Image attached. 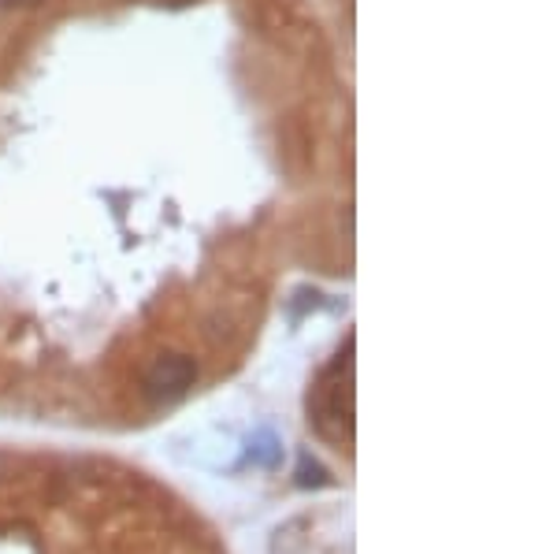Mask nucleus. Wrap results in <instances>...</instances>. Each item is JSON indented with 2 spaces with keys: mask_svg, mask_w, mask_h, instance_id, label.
Returning a JSON list of instances; mask_svg holds the SVG:
<instances>
[{
  "mask_svg": "<svg viewBox=\"0 0 557 554\" xmlns=\"http://www.w3.org/2000/svg\"><path fill=\"white\" fill-rule=\"evenodd\" d=\"M349 350L354 343H346V357H338L327 369V377L317 383L312 391V424L320 428L327 440H349L354 435V369H349Z\"/></svg>",
  "mask_w": 557,
  "mask_h": 554,
  "instance_id": "f257e3e1",
  "label": "nucleus"
},
{
  "mask_svg": "<svg viewBox=\"0 0 557 554\" xmlns=\"http://www.w3.org/2000/svg\"><path fill=\"white\" fill-rule=\"evenodd\" d=\"M194 380H197L194 357L168 354L149 365L146 380H141V395H146L149 406H172V402H178L194 387Z\"/></svg>",
  "mask_w": 557,
  "mask_h": 554,
  "instance_id": "f03ea898",
  "label": "nucleus"
},
{
  "mask_svg": "<svg viewBox=\"0 0 557 554\" xmlns=\"http://www.w3.org/2000/svg\"><path fill=\"white\" fill-rule=\"evenodd\" d=\"M0 472H4V458H0Z\"/></svg>",
  "mask_w": 557,
  "mask_h": 554,
  "instance_id": "20e7f679",
  "label": "nucleus"
},
{
  "mask_svg": "<svg viewBox=\"0 0 557 554\" xmlns=\"http://www.w3.org/2000/svg\"><path fill=\"white\" fill-rule=\"evenodd\" d=\"M4 8H38V4H45V0H0Z\"/></svg>",
  "mask_w": 557,
  "mask_h": 554,
  "instance_id": "7ed1b4c3",
  "label": "nucleus"
}]
</instances>
